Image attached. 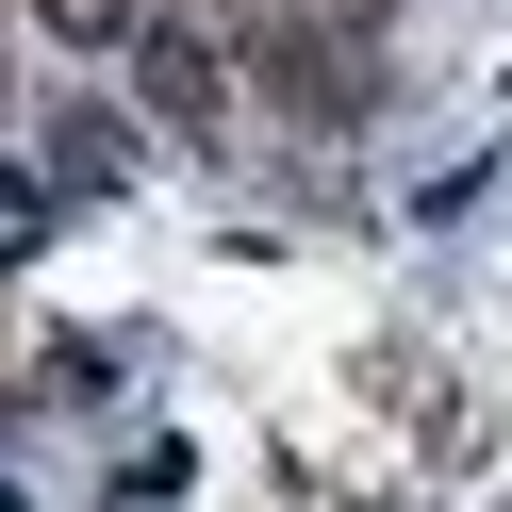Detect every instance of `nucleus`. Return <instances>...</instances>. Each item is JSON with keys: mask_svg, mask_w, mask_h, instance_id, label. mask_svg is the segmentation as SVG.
Returning a JSON list of instances; mask_svg holds the SVG:
<instances>
[{"mask_svg": "<svg viewBox=\"0 0 512 512\" xmlns=\"http://www.w3.org/2000/svg\"><path fill=\"white\" fill-rule=\"evenodd\" d=\"M50 182H133V133L100 100H50Z\"/></svg>", "mask_w": 512, "mask_h": 512, "instance_id": "3", "label": "nucleus"}, {"mask_svg": "<svg viewBox=\"0 0 512 512\" xmlns=\"http://www.w3.org/2000/svg\"><path fill=\"white\" fill-rule=\"evenodd\" d=\"M182 0H34V34H67V50H133V34H166Z\"/></svg>", "mask_w": 512, "mask_h": 512, "instance_id": "5", "label": "nucleus"}, {"mask_svg": "<svg viewBox=\"0 0 512 512\" xmlns=\"http://www.w3.org/2000/svg\"><path fill=\"white\" fill-rule=\"evenodd\" d=\"M34 397H50V413H100V397H116V347H100V331H34Z\"/></svg>", "mask_w": 512, "mask_h": 512, "instance_id": "4", "label": "nucleus"}, {"mask_svg": "<svg viewBox=\"0 0 512 512\" xmlns=\"http://www.w3.org/2000/svg\"><path fill=\"white\" fill-rule=\"evenodd\" d=\"M265 83H281V100H314V133H347V100H364V50H331V34H298V17H281V34H265Z\"/></svg>", "mask_w": 512, "mask_h": 512, "instance_id": "2", "label": "nucleus"}, {"mask_svg": "<svg viewBox=\"0 0 512 512\" xmlns=\"http://www.w3.org/2000/svg\"><path fill=\"white\" fill-rule=\"evenodd\" d=\"M133 100L166 116L182 149H215V133H232V50H215L199 17H166V34H133Z\"/></svg>", "mask_w": 512, "mask_h": 512, "instance_id": "1", "label": "nucleus"}]
</instances>
